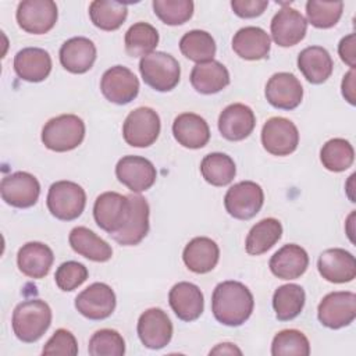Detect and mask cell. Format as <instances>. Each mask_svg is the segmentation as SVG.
<instances>
[{
    "label": "cell",
    "instance_id": "obj_37",
    "mask_svg": "<svg viewBox=\"0 0 356 356\" xmlns=\"http://www.w3.org/2000/svg\"><path fill=\"white\" fill-rule=\"evenodd\" d=\"M179 50L191 61L206 63L216 56V42L209 32L193 29L181 38Z\"/></svg>",
    "mask_w": 356,
    "mask_h": 356
},
{
    "label": "cell",
    "instance_id": "obj_10",
    "mask_svg": "<svg viewBox=\"0 0 356 356\" xmlns=\"http://www.w3.org/2000/svg\"><path fill=\"white\" fill-rule=\"evenodd\" d=\"M129 214V197L117 192H104L97 196L93 206L96 224L110 235L118 232Z\"/></svg>",
    "mask_w": 356,
    "mask_h": 356
},
{
    "label": "cell",
    "instance_id": "obj_14",
    "mask_svg": "<svg viewBox=\"0 0 356 356\" xmlns=\"http://www.w3.org/2000/svg\"><path fill=\"white\" fill-rule=\"evenodd\" d=\"M76 310L89 320H104L115 309V293L104 282H95L75 298Z\"/></svg>",
    "mask_w": 356,
    "mask_h": 356
},
{
    "label": "cell",
    "instance_id": "obj_45",
    "mask_svg": "<svg viewBox=\"0 0 356 356\" xmlns=\"http://www.w3.org/2000/svg\"><path fill=\"white\" fill-rule=\"evenodd\" d=\"M43 355H67L75 356L78 353V342L68 330L58 328L51 338L44 343Z\"/></svg>",
    "mask_w": 356,
    "mask_h": 356
},
{
    "label": "cell",
    "instance_id": "obj_13",
    "mask_svg": "<svg viewBox=\"0 0 356 356\" xmlns=\"http://www.w3.org/2000/svg\"><path fill=\"white\" fill-rule=\"evenodd\" d=\"M100 90L108 102L115 104H128L139 93V81L129 68L124 65H114L103 74Z\"/></svg>",
    "mask_w": 356,
    "mask_h": 356
},
{
    "label": "cell",
    "instance_id": "obj_31",
    "mask_svg": "<svg viewBox=\"0 0 356 356\" xmlns=\"http://www.w3.org/2000/svg\"><path fill=\"white\" fill-rule=\"evenodd\" d=\"M298 68L310 83L318 85L331 76L334 63L324 47L309 46L299 53Z\"/></svg>",
    "mask_w": 356,
    "mask_h": 356
},
{
    "label": "cell",
    "instance_id": "obj_2",
    "mask_svg": "<svg viewBox=\"0 0 356 356\" xmlns=\"http://www.w3.org/2000/svg\"><path fill=\"white\" fill-rule=\"evenodd\" d=\"M51 324V309L40 299H29L18 303L13 312V331L26 343L36 342Z\"/></svg>",
    "mask_w": 356,
    "mask_h": 356
},
{
    "label": "cell",
    "instance_id": "obj_33",
    "mask_svg": "<svg viewBox=\"0 0 356 356\" xmlns=\"http://www.w3.org/2000/svg\"><path fill=\"white\" fill-rule=\"evenodd\" d=\"M282 235V225L277 218H263L256 222L245 242V249L252 256H259L270 250Z\"/></svg>",
    "mask_w": 356,
    "mask_h": 356
},
{
    "label": "cell",
    "instance_id": "obj_25",
    "mask_svg": "<svg viewBox=\"0 0 356 356\" xmlns=\"http://www.w3.org/2000/svg\"><path fill=\"white\" fill-rule=\"evenodd\" d=\"M15 74L26 82H42L51 71V57L40 47H25L14 57Z\"/></svg>",
    "mask_w": 356,
    "mask_h": 356
},
{
    "label": "cell",
    "instance_id": "obj_9",
    "mask_svg": "<svg viewBox=\"0 0 356 356\" xmlns=\"http://www.w3.org/2000/svg\"><path fill=\"white\" fill-rule=\"evenodd\" d=\"M17 22L28 33L43 35L57 22V6L51 0H24L17 8Z\"/></svg>",
    "mask_w": 356,
    "mask_h": 356
},
{
    "label": "cell",
    "instance_id": "obj_34",
    "mask_svg": "<svg viewBox=\"0 0 356 356\" xmlns=\"http://www.w3.org/2000/svg\"><path fill=\"white\" fill-rule=\"evenodd\" d=\"M306 300L305 291L298 284H285L275 289L273 307L280 321H289L300 314Z\"/></svg>",
    "mask_w": 356,
    "mask_h": 356
},
{
    "label": "cell",
    "instance_id": "obj_38",
    "mask_svg": "<svg viewBox=\"0 0 356 356\" xmlns=\"http://www.w3.org/2000/svg\"><path fill=\"white\" fill-rule=\"evenodd\" d=\"M125 50L131 57H145L156 49L159 43L157 29L147 22H136L125 33Z\"/></svg>",
    "mask_w": 356,
    "mask_h": 356
},
{
    "label": "cell",
    "instance_id": "obj_47",
    "mask_svg": "<svg viewBox=\"0 0 356 356\" xmlns=\"http://www.w3.org/2000/svg\"><path fill=\"white\" fill-rule=\"evenodd\" d=\"M338 53L341 60L350 68H355V33H349L342 38L338 44Z\"/></svg>",
    "mask_w": 356,
    "mask_h": 356
},
{
    "label": "cell",
    "instance_id": "obj_15",
    "mask_svg": "<svg viewBox=\"0 0 356 356\" xmlns=\"http://www.w3.org/2000/svg\"><path fill=\"white\" fill-rule=\"evenodd\" d=\"M118 181L132 192H143L153 186L157 171L153 163L140 156H124L115 165Z\"/></svg>",
    "mask_w": 356,
    "mask_h": 356
},
{
    "label": "cell",
    "instance_id": "obj_7",
    "mask_svg": "<svg viewBox=\"0 0 356 356\" xmlns=\"http://www.w3.org/2000/svg\"><path fill=\"white\" fill-rule=\"evenodd\" d=\"M264 193L259 184L253 181H241L232 185L224 197V206L229 216L238 220H250L261 209Z\"/></svg>",
    "mask_w": 356,
    "mask_h": 356
},
{
    "label": "cell",
    "instance_id": "obj_4",
    "mask_svg": "<svg viewBox=\"0 0 356 356\" xmlns=\"http://www.w3.org/2000/svg\"><path fill=\"white\" fill-rule=\"evenodd\" d=\"M139 71L143 82L157 92L172 90L181 76L179 63L164 51H153L142 57Z\"/></svg>",
    "mask_w": 356,
    "mask_h": 356
},
{
    "label": "cell",
    "instance_id": "obj_43",
    "mask_svg": "<svg viewBox=\"0 0 356 356\" xmlns=\"http://www.w3.org/2000/svg\"><path fill=\"white\" fill-rule=\"evenodd\" d=\"M154 14L167 25H182L193 14V1L191 0H154Z\"/></svg>",
    "mask_w": 356,
    "mask_h": 356
},
{
    "label": "cell",
    "instance_id": "obj_49",
    "mask_svg": "<svg viewBox=\"0 0 356 356\" xmlns=\"http://www.w3.org/2000/svg\"><path fill=\"white\" fill-rule=\"evenodd\" d=\"M241 355V349H238L234 343L225 342V343H218L214 349L210 350V355Z\"/></svg>",
    "mask_w": 356,
    "mask_h": 356
},
{
    "label": "cell",
    "instance_id": "obj_5",
    "mask_svg": "<svg viewBox=\"0 0 356 356\" xmlns=\"http://www.w3.org/2000/svg\"><path fill=\"white\" fill-rule=\"evenodd\" d=\"M46 202L51 216L63 221H72L82 214L86 193L81 185L72 181H57L49 188Z\"/></svg>",
    "mask_w": 356,
    "mask_h": 356
},
{
    "label": "cell",
    "instance_id": "obj_17",
    "mask_svg": "<svg viewBox=\"0 0 356 356\" xmlns=\"http://www.w3.org/2000/svg\"><path fill=\"white\" fill-rule=\"evenodd\" d=\"M266 99L275 108L293 110L303 99L302 83L291 72H277L267 81Z\"/></svg>",
    "mask_w": 356,
    "mask_h": 356
},
{
    "label": "cell",
    "instance_id": "obj_21",
    "mask_svg": "<svg viewBox=\"0 0 356 356\" xmlns=\"http://www.w3.org/2000/svg\"><path fill=\"white\" fill-rule=\"evenodd\" d=\"M256 125V117L252 108L242 103L227 106L218 117V129L221 135L232 142L248 138Z\"/></svg>",
    "mask_w": 356,
    "mask_h": 356
},
{
    "label": "cell",
    "instance_id": "obj_29",
    "mask_svg": "<svg viewBox=\"0 0 356 356\" xmlns=\"http://www.w3.org/2000/svg\"><path fill=\"white\" fill-rule=\"evenodd\" d=\"M268 33L259 26L241 28L232 38V50L245 60H261L270 53Z\"/></svg>",
    "mask_w": 356,
    "mask_h": 356
},
{
    "label": "cell",
    "instance_id": "obj_41",
    "mask_svg": "<svg viewBox=\"0 0 356 356\" xmlns=\"http://www.w3.org/2000/svg\"><path fill=\"white\" fill-rule=\"evenodd\" d=\"M343 10L342 1H318L310 0L306 3L307 21L320 29H327L339 21Z\"/></svg>",
    "mask_w": 356,
    "mask_h": 356
},
{
    "label": "cell",
    "instance_id": "obj_28",
    "mask_svg": "<svg viewBox=\"0 0 356 356\" xmlns=\"http://www.w3.org/2000/svg\"><path fill=\"white\" fill-rule=\"evenodd\" d=\"M218 259V245L207 236L193 238L186 243L182 253V260L185 266L196 274H206L211 271L217 266Z\"/></svg>",
    "mask_w": 356,
    "mask_h": 356
},
{
    "label": "cell",
    "instance_id": "obj_26",
    "mask_svg": "<svg viewBox=\"0 0 356 356\" xmlns=\"http://www.w3.org/2000/svg\"><path fill=\"white\" fill-rule=\"evenodd\" d=\"M175 140L188 149H200L210 139V128L206 120L195 113H182L172 122Z\"/></svg>",
    "mask_w": 356,
    "mask_h": 356
},
{
    "label": "cell",
    "instance_id": "obj_20",
    "mask_svg": "<svg viewBox=\"0 0 356 356\" xmlns=\"http://www.w3.org/2000/svg\"><path fill=\"white\" fill-rule=\"evenodd\" d=\"M317 268L324 280L334 284L350 282L356 277L355 256L341 248L324 250L318 257Z\"/></svg>",
    "mask_w": 356,
    "mask_h": 356
},
{
    "label": "cell",
    "instance_id": "obj_1",
    "mask_svg": "<svg viewBox=\"0 0 356 356\" xmlns=\"http://www.w3.org/2000/svg\"><path fill=\"white\" fill-rule=\"evenodd\" d=\"M253 295L238 281L220 282L211 295V312L216 320L228 327L243 324L252 314Z\"/></svg>",
    "mask_w": 356,
    "mask_h": 356
},
{
    "label": "cell",
    "instance_id": "obj_19",
    "mask_svg": "<svg viewBox=\"0 0 356 356\" xmlns=\"http://www.w3.org/2000/svg\"><path fill=\"white\" fill-rule=\"evenodd\" d=\"M273 40L281 47L298 44L306 35L307 21L295 8L282 7L271 19Z\"/></svg>",
    "mask_w": 356,
    "mask_h": 356
},
{
    "label": "cell",
    "instance_id": "obj_11",
    "mask_svg": "<svg viewBox=\"0 0 356 356\" xmlns=\"http://www.w3.org/2000/svg\"><path fill=\"white\" fill-rule=\"evenodd\" d=\"M261 143L273 156H288L299 145L298 128L288 118L273 117L263 125Z\"/></svg>",
    "mask_w": 356,
    "mask_h": 356
},
{
    "label": "cell",
    "instance_id": "obj_12",
    "mask_svg": "<svg viewBox=\"0 0 356 356\" xmlns=\"http://www.w3.org/2000/svg\"><path fill=\"white\" fill-rule=\"evenodd\" d=\"M0 193L7 204L17 209H28L36 204L40 195V185L32 174L17 171L1 179Z\"/></svg>",
    "mask_w": 356,
    "mask_h": 356
},
{
    "label": "cell",
    "instance_id": "obj_27",
    "mask_svg": "<svg viewBox=\"0 0 356 356\" xmlns=\"http://www.w3.org/2000/svg\"><path fill=\"white\" fill-rule=\"evenodd\" d=\"M53 261V250L42 242H28L19 248L17 254V264L21 273L35 280L46 277Z\"/></svg>",
    "mask_w": 356,
    "mask_h": 356
},
{
    "label": "cell",
    "instance_id": "obj_18",
    "mask_svg": "<svg viewBox=\"0 0 356 356\" xmlns=\"http://www.w3.org/2000/svg\"><path fill=\"white\" fill-rule=\"evenodd\" d=\"M129 214L124 227L113 234V239L124 246L138 245L149 232V204L140 195H128Z\"/></svg>",
    "mask_w": 356,
    "mask_h": 356
},
{
    "label": "cell",
    "instance_id": "obj_42",
    "mask_svg": "<svg viewBox=\"0 0 356 356\" xmlns=\"http://www.w3.org/2000/svg\"><path fill=\"white\" fill-rule=\"evenodd\" d=\"M88 352L92 356H122L125 341L118 331L103 328L90 337Z\"/></svg>",
    "mask_w": 356,
    "mask_h": 356
},
{
    "label": "cell",
    "instance_id": "obj_44",
    "mask_svg": "<svg viewBox=\"0 0 356 356\" xmlns=\"http://www.w3.org/2000/svg\"><path fill=\"white\" fill-rule=\"evenodd\" d=\"M88 275H89L88 268L82 263L70 260L58 266V268L56 270L54 280H56V285L61 291L70 292L81 286L86 281Z\"/></svg>",
    "mask_w": 356,
    "mask_h": 356
},
{
    "label": "cell",
    "instance_id": "obj_30",
    "mask_svg": "<svg viewBox=\"0 0 356 356\" xmlns=\"http://www.w3.org/2000/svg\"><path fill=\"white\" fill-rule=\"evenodd\" d=\"M189 79L196 92L213 95L228 86L229 72L220 61L210 60L196 64L191 71Z\"/></svg>",
    "mask_w": 356,
    "mask_h": 356
},
{
    "label": "cell",
    "instance_id": "obj_32",
    "mask_svg": "<svg viewBox=\"0 0 356 356\" xmlns=\"http://www.w3.org/2000/svg\"><path fill=\"white\" fill-rule=\"evenodd\" d=\"M72 250L92 261H107L113 256L111 246L86 227H75L68 236Z\"/></svg>",
    "mask_w": 356,
    "mask_h": 356
},
{
    "label": "cell",
    "instance_id": "obj_22",
    "mask_svg": "<svg viewBox=\"0 0 356 356\" xmlns=\"http://www.w3.org/2000/svg\"><path fill=\"white\" fill-rule=\"evenodd\" d=\"M168 302L175 316L182 321H193L200 317L204 307L200 288L192 282H178L168 293Z\"/></svg>",
    "mask_w": 356,
    "mask_h": 356
},
{
    "label": "cell",
    "instance_id": "obj_39",
    "mask_svg": "<svg viewBox=\"0 0 356 356\" xmlns=\"http://www.w3.org/2000/svg\"><path fill=\"white\" fill-rule=\"evenodd\" d=\"M320 160L323 165L332 172L348 170L355 160V150L349 140L334 138L327 140L320 150Z\"/></svg>",
    "mask_w": 356,
    "mask_h": 356
},
{
    "label": "cell",
    "instance_id": "obj_3",
    "mask_svg": "<svg viewBox=\"0 0 356 356\" xmlns=\"http://www.w3.org/2000/svg\"><path fill=\"white\" fill-rule=\"evenodd\" d=\"M85 138V124L75 114H61L49 120L42 129L43 145L53 152H70Z\"/></svg>",
    "mask_w": 356,
    "mask_h": 356
},
{
    "label": "cell",
    "instance_id": "obj_23",
    "mask_svg": "<svg viewBox=\"0 0 356 356\" xmlns=\"http://www.w3.org/2000/svg\"><path fill=\"white\" fill-rule=\"evenodd\" d=\"M60 63L72 74H83L89 71L96 61L95 43L83 36L71 38L60 47Z\"/></svg>",
    "mask_w": 356,
    "mask_h": 356
},
{
    "label": "cell",
    "instance_id": "obj_8",
    "mask_svg": "<svg viewBox=\"0 0 356 356\" xmlns=\"http://www.w3.org/2000/svg\"><path fill=\"white\" fill-rule=\"evenodd\" d=\"M320 323L331 330L349 325L356 317V295L349 291H337L325 295L318 303Z\"/></svg>",
    "mask_w": 356,
    "mask_h": 356
},
{
    "label": "cell",
    "instance_id": "obj_40",
    "mask_svg": "<svg viewBox=\"0 0 356 356\" xmlns=\"http://www.w3.org/2000/svg\"><path fill=\"white\" fill-rule=\"evenodd\" d=\"M273 356H307L310 355V343L306 335L298 330H282L273 338Z\"/></svg>",
    "mask_w": 356,
    "mask_h": 356
},
{
    "label": "cell",
    "instance_id": "obj_6",
    "mask_svg": "<svg viewBox=\"0 0 356 356\" xmlns=\"http://www.w3.org/2000/svg\"><path fill=\"white\" fill-rule=\"evenodd\" d=\"M160 117L150 107L132 110L122 125L124 140L134 147H147L156 142L160 134Z\"/></svg>",
    "mask_w": 356,
    "mask_h": 356
},
{
    "label": "cell",
    "instance_id": "obj_48",
    "mask_svg": "<svg viewBox=\"0 0 356 356\" xmlns=\"http://www.w3.org/2000/svg\"><path fill=\"white\" fill-rule=\"evenodd\" d=\"M355 68H350L349 72L345 74L343 79H342V96L345 97V100H348L352 106L356 104V90H355Z\"/></svg>",
    "mask_w": 356,
    "mask_h": 356
},
{
    "label": "cell",
    "instance_id": "obj_24",
    "mask_svg": "<svg viewBox=\"0 0 356 356\" xmlns=\"http://www.w3.org/2000/svg\"><path fill=\"white\" fill-rule=\"evenodd\" d=\"M268 266L275 277L281 280H296L307 270L309 256L302 246L288 243L271 256Z\"/></svg>",
    "mask_w": 356,
    "mask_h": 356
},
{
    "label": "cell",
    "instance_id": "obj_16",
    "mask_svg": "<svg viewBox=\"0 0 356 356\" xmlns=\"http://www.w3.org/2000/svg\"><path fill=\"white\" fill-rule=\"evenodd\" d=\"M138 337L149 349H161L172 338V323L167 313L159 307L145 310L138 320Z\"/></svg>",
    "mask_w": 356,
    "mask_h": 356
},
{
    "label": "cell",
    "instance_id": "obj_46",
    "mask_svg": "<svg viewBox=\"0 0 356 356\" xmlns=\"http://www.w3.org/2000/svg\"><path fill=\"white\" fill-rule=\"evenodd\" d=\"M267 0H232L231 7L234 13L241 18H254L264 13L267 8Z\"/></svg>",
    "mask_w": 356,
    "mask_h": 356
},
{
    "label": "cell",
    "instance_id": "obj_36",
    "mask_svg": "<svg viewBox=\"0 0 356 356\" xmlns=\"http://www.w3.org/2000/svg\"><path fill=\"white\" fill-rule=\"evenodd\" d=\"M200 172L204 181L210 185L225 186L234 179L236 167L228 154L216 152L203 157L200 163Z\"/></svg>",
    "mask_w": 356,
    "mask_h": 356
},
{
    "label": "cell",
    "instance_id": "obj_35",
    "mask_svg": "<svg viewBox=\"0 0 356 356\" xmlns=\"http://www.w3.org/2000/svg\"><path fill=\"white\" fill-rule=\"evenodd\" d=\"M127 4L114 0H95L89 4V17L102 31H115L127 19Z\"/></svg>",
    "mask_w": 356,
    "mask_h": 356
}]
</instances>
